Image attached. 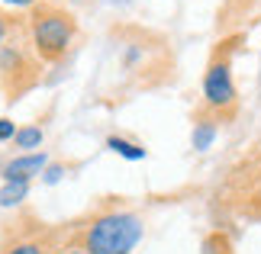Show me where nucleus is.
<instances>
[{"label": "nucleus", "mask_w": 261, "mask_h": 254, "mask_svg": "<svg viewBox=\"0 0 261 254\" xmlns=\"http://www.w3.org/2000/svg\"><path fill=\"white\" fill-rule=\"evenodd\" d=\"M200 254H232V245H229V238L223 235V232H213V235L203 238Z\"/></svg>", "instance_id": "9d476101"}, {"label": "nucleus", "mask_w": 261, "mask_h": 254, "mask_svg": "<svg viewBox=\"0 0 261 254\" xmlns=\"http://www.w3.org/2000/svg\"><path fill=\"white\" fill-rule=\"evenodd\" d=\"M62 177H65V167H62V164H48V167H45V174H42V184L52 187V184H58Z\"/></svg>", "instance_id": "f8f14e48"}, {"label": "nucleus", "mask_w": 261, "mask_h": 254, "mask_svg": "<svg viewBox=\"0 0 261 254\" xmlns=\"http://www.w3.org/2000/svg\"><path fill=\"white\" fill-rule=\"evenodd\" d=\"M216 132H219L216 119H197V123H194V132H190V145H194L197 151H206V148L216 142Z\"/></svg>", "instance_id": "423d86ee"}, {"label": "nucleus", "mask_w": 261, "mask_h": 254, "mask_svg": "<svg viewBox=\"0 0 261 254\" xmlns=\"http://www.w3.org/2000/svg\"><path fill=\"white\" fill-rule=\"evenodd\" d=\"M107 148L113 151V155L126 158V161H142L145 158V148L136 145V142H129V138H123V135H110L107 138Z\"/></svg>", "instance_id": "1a4fd4ad"}, {"label": "nucleus", "mask_w": 261, "mask_h": 254, "mask_svg": "<svg viewBox=\"0 0 261 254\" xmlns=\"http://www.w3.org/2000/svg\"><path fill=\"white\" fill-rule=\"evenodd\" d=\"M236 100L239 94H236V80H232V58H229V48H219L203 71V103L216 116H232Z\"/></svg>", "instance_id": "7ed1b4c3"}, {"label": "nucleus", "mask_w": 261, "mask_h": 254, "mask_svg": "<svg viewBox=\"0 0 261 254\" xmlns=\"http://www.w3.org/2000/svg\"><path fill=\"white\" fill-rule=\"evenodd\" d=\"M7 36H10V23H7V19H4V16H0V45H4V42H7Z\"/></svg>", "instance_id": "4468645a"}, {"label": "nucleus", "mask_w": 261, "mask_h": 254, "mask_svg": "<svg viewBox=\"0 0 261 254\" xmlns=\"http://www.w3.org/2000/svg\"><path fill=\"white\" fill-rule=\"evenodd\" d=\"M74 16L62 7H52V4H39L33 7L29 13V45H33L36 58L42 62H58L68 45L74 39Z\"/></svg>", "instance_id": "f03ea898"}, {"label": "nucleus", "mask_w": 261, "mask_h": 254, "mask_svg": "<svg viewBox=\"0 0 261 254\" xmlns=\"http://www.w3.org/2000/svg\"><path fill=\"white\" fill-rule=\"evenodd\" d=\"M4 4H10V7H36L39 0H4Z\"/></svg>", "instance_id": "2eb2a0df"}, {"label": "nucleus", "mask_w": 261, "mask_h": 254, "mask_svg": "<svg viewBox=\"0 0 261 254\" xmlns=\"http://www.w3.org/2000/svg\"><path fill=\"white\" fill-rule=\"evenodd\" d=\"M26 65V58H23V48H19L16 42H4L0 45V74H19Z\"/></svg>", "instance_id": "39448f33"}, {"label": "nucleus", "mask_w": 261, "mask_h": 254, "mask_svg": "<svg viewBox=\"0 0 261 254\" xmlns=\"http://www.w3.org/2000/svg\"><path fill=\"white\" fill-rule=\"evenodd\" d=\"M26 196H29V184H26V180H4V187H0V206H4V209L19 206Z\"/></svg>", "instance_id": "6e6552de"}, {"label": "nucleus", "mask_w": 261, "mask_h": 254, "mask_svg": "<svg viewBox=\"0 0 261 254\" xmlns=\"http://www.w3.org/2000/svg\"><path fill=\"white\" fill-rule=\"evenodd\" d=\"M42 138H45L42 126H19L16 138H13V145L19 148V155H29V151H39V145H42Z\"/></svg>", "instance_id": "0eeeda50"}, {"label": "nucleus", "mask_w": 261, "mask_h": 254, "mask_svg": "<svg viewBox=\"0 0 261 254\" xmlns=\"http://www.w3.org/2000/svg\"><path fill=\"white\" fill-rule=\"evenodd\" d=\"M145 235L142 216L129 209H110L87 222L81 232V248L90 254H133Z\"/></svg>", "instance_id": "f257e3e1"}, {"label": "nucleus", "mask_w": 261, "mask_h": 254, "mask_svg": "<svg viewBox=\"0 0 261 254\" xmlns=\"http://www.w3.org/2000/svg\"><path fill=\"white\" fill-rule=\"evenodd\" d=\"M62 254H90V251H84V248H81V245H77V248H65V251H62Z\"/></svg>", "instance_id": "dca6fc26"}, {"label": "nucleus", "mask_w": 261, "mask_h": 254, "mask_svg": "<svg viewBox=\"0 0 261 254\" xmlns=\"http://www.w3.org/2000/svg\"><path fill=\"white\" fill-rule=\"evenodd\" d=\"M16 132H19V126H13L10 119H0V142H13Z\"/></svg>", "instance_id": "ddd939ff"}, {"label": "nucleus", "mask_w": 261, "mask_h": 254, "mask_svg": "<svg viewBox=\"0 0 261 254\" xmlns=\"http://www.w3.org/2000/svg\"><path fill=\"white\" fill-rule=\"evenodd\" d=\"M232 4H236V7H252L255 0H232Z\"/></svg>", "instance_id": "f3484780"}, {"label": "nucleus", "mask_w": 261, "mask_h": 254, "mask_svg": "<svg viewBox=\"0 0 261 254\" xmlns=\"http://www.w3.org/2000/svg\"><path fill=\"white\" fill-rule=\"evenodd\" d=\"M48 167V155L45 151H29V155H16L10 158L4 167H0V177L4 180H33V177H42Z\"/></svg>", "instance_id": "20e7f679"}, {"label": "nucleus", "mask_w": 261, "mask_h": 254, "mask_svg": "<svg viewBox=\"0 0 261 254\" xmlns=\"http://www.w3.org/2000/svg\"><path fill=\"white\" fill-rule=\"evenodd\" d=\"M4 254H48V251H45V245H42V241H19V245L7 248Z\"/></svg>", "instance_id": "9b49d317"}]
</instances>
